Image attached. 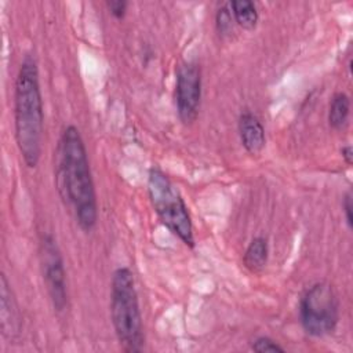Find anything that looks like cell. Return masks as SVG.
<instances>
[{"label":"cell","mask_w":353,"mask_h":353,"mask_svg":"<svg viewBox=\"0 0 353 353\" xmlns=\"http://www.w3.org/2000/svg\"><path fill=\"white\" fill-rule=\"evenodd\" d=\"M350 116V98L345 92H336L331 102L328 109V123L330 127L341 131L346 127Z\"/></svg>","instance_id":"obj_12"},{"label":"cell","mask_w":353,"mask_h":353,"mask_svg":"<svg viewBox=\"0 0 353 353\" xmlns=\"http://www.w3.org/2000/svg\"><path fill=\"white\" fill-rule=\"evenodd\" d=\"M342 208L345 212V219L347 223V228L352 229L353 226V216H352V208H353V197H352V192H346V194L343 196V201H342Z\"/></svg>","instance_id":"obj_16"},{"label":"cell","mask_w":353,"mask_h":353,"mask_svg":"<svg viewBox=\"0 0 353 353\" xmlns=\"http://www.w3.org/2000/svg\"><path fill=\"white\" fill-rule=\"evenodd\" d=\"M268 256H269L268 240L262 236H256L250 241L248 247L245 248L243 262L250 272H259L266 266Z\"/></svg>","instance_id":"obj_10"},{"label":"cell","mask_w":353,"mask_h":353,"mask_svg":"<svg viewBox=\"0 0 353 353\" xmlns=\"http://www.w3.org/2000/svg\"><path fill=\"white\" fill-rule=\"evenodd\" d=\"M58 185L62 197L73 208L84 232H91L98 221L97 193L84 141L74 125H68L58 148Z\"/></svg>","instance_id":"obj_1"},{"label":"cell","mask_w":353,"mask_h":353,"mask_svg":"<svg viewBox=\"0 0 353 353\" xmlns=\"http://www.w3.org/2000/svg\"><path fill=\"white\" fill-rule=\"evenodd\" d=\"M233 21L245 30L255 29L259 15L254 1L250 0H232L228 3Z\"/></svg>","instance_id":"obj_11"},{"label":"cell","mask_w":353,"mask_h":353,"mask_svg":"<svg viewBox=\"0 0 353 353\" xmlns=\"http://www.w3.org/2000/svg\"><path fill=\"white\" fill-rule=\"evenodd\" d=\"M14 124L21 157L29 168H34L41 156L44 110L39 69L32 55L23 58L15 77Z\"/></svg>","instance_id":"obj_2"},{"label":"cell","mask_w":353,"mask_h":353,"mask_svg":"<svg viewBox=\"0 0 353 353\" xmlns=\"http://www.w3.org/2000/svg\"><path fill=\"white\" fill-rule=\"evenodd\" d=\"M252 350L258 353H266V352H284L285 349L280 346L274 339L269 336H258L252 342Z\"/></svg>","instance_id":"obj_14"},{"label":"cell","mask_w":353,"mask_h":353,"mask_svg":"<svg viewBox=\"0 0 353 353\" xmlns=\"http://www.w3.org/2000/svg\"><path fill=\"white\" fill-rule=\"evenodd\" d=\"M40 262L46 288L51 303L57 312H63L68 306V287L63 258L51 233H46L40 241Z\"/></svg>","instance_id":"obj_6"},{"label":"cell","mask_w":353,"mask_h":353,"mask_svg":"<svg viewBox=\"0 0 353 353\" xmlns=\"http://www.w3.org/2000/svg\"><path fill=\"white\" fill-rule=\"evenodd\" d=\"M201 101V69L194 61L178 66L175 79V108L183 124H192L197 116Z\"/></svg>","instance_id":"obj_7"},{"label":"cell","mask_w":353,"mask_h":353,"mask_svg":"<svg viewBox=\"0 0 353 353\" xmlns=\"http://www.w3.org/2000/svg\"><path fill=\"white\" fill-rule=\"evenodd\" d=\"M299 321L303 331L314 338L330 335L339 321V299L325 281L312 284L299 301Z\"/></svg>","instance_id":"obj_5"},{"label":"cell","mask_w":353,"mask_h":353,"mask_svg":"<svg viewBox=\"0 0 353 353\" xmlns=\"http://www.w3.org/2000/svg\"><path fill=\"white\" fill-rule=\"evenodd\" d=\"M109 12L116 18V19H123L127 14L128 3L125 0H110L106 1Z\"/></svg>","instance_id":"obj_15"},{"label":"cell","mask_w":353,"mask_h":353,"mask_svg":"<svg viewBox=\"0 0 353 353\" xmlns=\"http://www.w3.org/2000/svg\"><path fill=\"white\" fill-rule=\"evenodd\" d=\"M341 153H342V159L345 160L346 164H352L353 163V149L350 145H345L342 149H341Z\"/></svg>","instance_id":"obj_17"},{"label":"cell","mask_w":353,"mask_h":353,"mask_svg":"<svg viewBox=\"0 0 353 353\" xmlns=\"http://www.w3.org/2000/svg\"><path fill=\"white\" fill-rule=\"evenodd\" d=\"M0 296H1V302H0L1 334L3 336L12 339L21 330V320H19L18 306L6 274H1L0 277Z\"/></svg>","instance_id":"obj_8"},{"label":"cell","mask_w":353,"mask_h":353,"mask_svg":"<svg viewBox=\"0 0 353 353\" xmlns=\"http://www.w3.org/2000/svg\"><path fill=\"white\" fill-rule=\"evenodd\" d=\"M239 135L241 145L250 154H258L262 152L266 143L265 128L261 120L250 110L241 112L239 117Z\"/></svg>","instance_id":"obj_9"},{"label":"cell","mask_w":353,"mask_h":353,"mask_svg":"<svg viewBox=\"0 0 353 353\" xmlns=\"http://www.w3.org/2000/svg\"><path fill=\"white\" fill-rule=\"evenodd\" d=\"M148 194L160 222L185 245L194 247L193 223L188 205L174 182L160 168H150Z\"/></svg>","instance_id":"obj_4"},{"label":"cell","mask_w":353,"mask_h":353,"mask_svg":"<svg viewBox=\"0 0 353 353\" xmlns=\"http://www.w3.org/2000/svg\"><path fill=\"white\" fill-rule=\"evenodd\" d=\"M233 17H232V12L229 10V6L225 4L222 6L218 11H216V15H215V25H216V30L219 34L222 36H226L232 32L233 29Z\"/></svg>","instance_id":"obj_13"},{"label":"cell","mask_w":353,"mask_h":353,"mask_svg":"<svg viewBox=\"0 0 353 353\" xmlns=\"http://www.w3.org/2000/svg\"><path fill=\"white\" fill-rule=\"evenodd\" d=\"M110 319L114 334L125 352H141L145 345L143 321L130 268L120 266L110 281Z\"/></svg>","instance_id":"obj_3"}]
</instances>
